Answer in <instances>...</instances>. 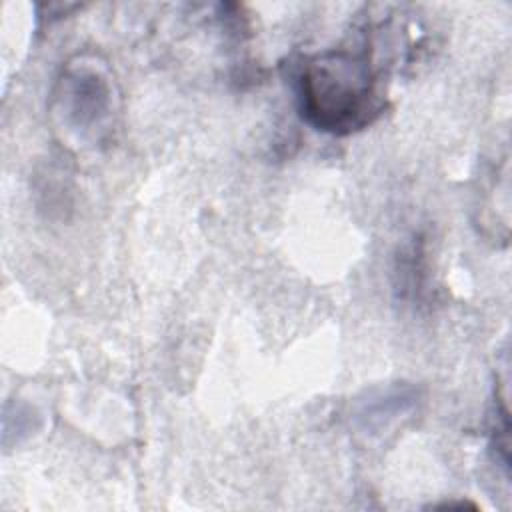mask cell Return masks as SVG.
Instances as JSON below:
<instances>
[{"mask_svg":"<svg viewBox=\"0 0 512 512\" xmlns=\"http://www.w3.org/2000/svg\"><path fill=\"white\" fill-rule=\"evenodd\" d=\"M296 98L302 120L334 136L366 128L384 108L368 50L308 56L296 74Z\"/></svg>","mask_w":512,"mask_h":512,"instance_id":"1","label":"cell"},{"mask_svg":"<svg viewBox=\"0 0 512 512\" xmlns=\"http://www.w3.org/2000/svg\"><path fill=\"white\" fill-rule=\"evenodd\" d=\"M48 112L66 142L102 144L118 112V92L108 68L88 56L68 60L52 86Z\"/></svg>","mask_w":512,"mask_h":512,"instance_id":"2","label":"cell"},{"mask_svg":"<svg viewBox=\"0 0 512 512\" xmlns=\"http://www.w3.org/2000/svg\"><path fill=\"white\" fill-rule=\"evenodd\" d=\"M416 404H418V390L410 384L396 382L386 388H378L370 392L366 400L358 404L354 416L358 426L364 432L376 434V432H382L394 420L412 412Z\"/></svg>","mask_w":512,"mask_h":512,"instance_id":"3","label":"cell"}]
</instances>
